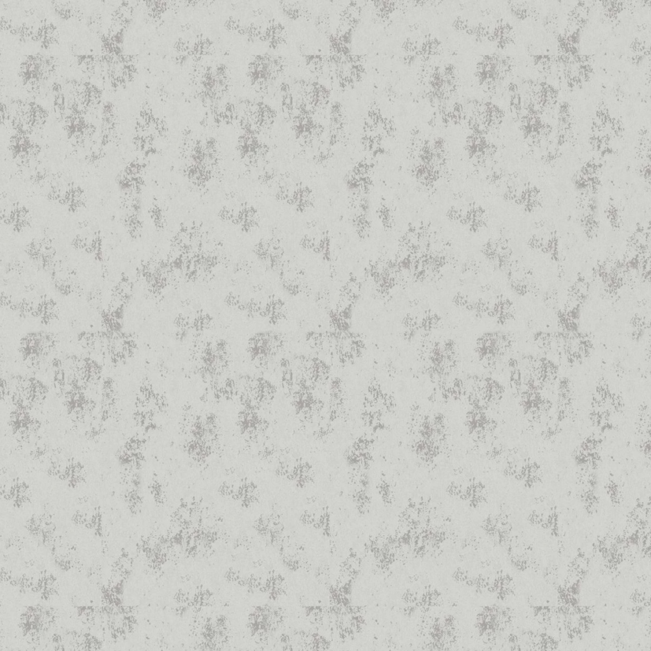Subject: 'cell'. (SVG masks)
Wrapping results in <instances>:
<instances>
[{
  "label": "cell",
  "mask_w": 651,
  "mask_h": 651,
  "mask_svg": "<svg viewBox=\"0 0 651 651\" xmlns=\"http://www.w3.org/2000/svg\"><path fill=\"white\" fill-rule=\"evenodd\" d=\"M282 9L284 14L293 20H297L300 17L310 16V13L304 5L299 1H282Z\"/></svg>",
  "instance_id": "6da1fadb"
},
{
  "label": "cell",
  "mask_w": 651,
  "mask_h": 651,
  "mask_svg": "<svg viewBox=\"0 0 651 651\" xmlns=\"http://www.w3.org/2000/svg\"><path fill=\"white\" fill-rule=\"evenodd\" d=\"M326 59L321 55H305V63L311 72L320 75L323 72Z\"/></svg>",
  "instance_id": "7a4b0ae2"
},
{
  "label": "cell",
  "mask_w": 651,
  "mask_h": 651,
  "mask_svg": "<svg viewBox=\"0 0 651 651\" xmlns=\"http://www.w3.org/2000/svg\"><path fill=\"white\" fill-rule=\"evenodd\" d=\"M316 24L319 30L321 31H326V29L330 25V19L329 16L326 14L320 15L318 19H317Z\"/></svg>",
  "instance_id": "3957f363"
}]
</instances>
